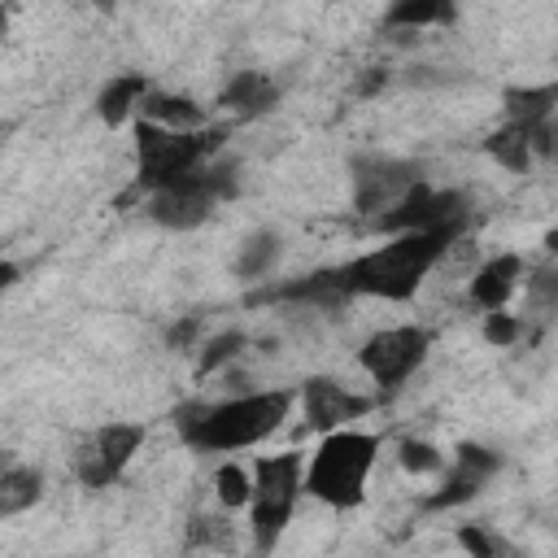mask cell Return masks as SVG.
Returning a JSON list of instances; mask_svg holds the SVG:
<instances>
[{"mask_svg": "<svg viewBox=\"0 0 558 558\" xmlns=\"http://www.w3.org/2000/svg\"><path fill=\"white\" fill-rule=\"evenodd\" d=\"M240 349H244V336H240V331H222V336H214V340L205 344V353H201V375H205V371H218V366L231 362Z\"/></svg>", "mask_w": 558, "mask_h": 558, "instance_id": "24", "label": "cell"}, {"mask_svg": "<svg viewBox=\"0 0 558 558\" xmlns=\"http://www.w3.org/2000/svg\"><path fill=\"white\" fill-rule=\"evenodd\" d=\"M301 466L305 458L301 453H270V458H257L248 466L253 475V493H248V527H253V545L266 554L279 545L292 510H296V497H301Z\"/></svg>", "mask_w": 558, "mask_h": 558, "instance_id": "5", "label": "cell"}, {"mask_svg": "<svg viewBox=\"0 0 558 558\" xmlns=\"http://www.w3.org/2000/svg\"><path fill=\"white\" fill-rule=\"evenodd\" d=\"M349 183H353V209L366 218H379L423 183V166L384 157V153H362L349 166Z\"/></svg>", "mask_w": 558, "mask_h": 558, "instance_id": "7", "label": "cell"}, {"mask_svg": "<svg viewBox=\"0 0 558 558\" xmlns=\"http://www.w3.org/2000/svg\"><path fill=\"white\" fill-rule=\"evenodd\" d=\"M458 541H462V545H466V549H471L475 558H493V554H510V549H506V545H501V541H497L493 532H480V527H462V532H458Z\"/></svg>", "mask_w": 558, "mask_h": 558, "instance_id": "27", "label": "cell"}, {"mask_svg": "<svg viewBox=\"0 0 558 558\" xmlns=\"http://www.w3.org/2000/svg\"><path fill=\"white\" fill-rule=\"evenodd\" d=\"M275 100H279V87H275V78L262 74V70H240V74L222 87V96H218V105L231 109V113H240V118H257V113L275 109Z\"/></svg>", "mask_w": 558, "mask_h": 558, "instance_id": "16", "label": "cell"}, {"mask_svg": "<svg viewBox=\"0 0 558 558\" xmlns=\"http://www.w3.org/2000/svg\"><path fill=\"white\" fill-rule=\"evenodd\" d=\"M327 4H336V0H327Z\"/></svg>", "mask_w": 558, "mask_h": 558, "instance_id": "30", "label": "cell"}, {"mask_svg": "<svg viewBox=\"0 0 558 558\" xmlns=\"http://www.w3.org/2000/svg\"><path fill=\"white\" fill-rule=\"evenodd\" d=\"M214 488H218L222 510H240V506H248L253 475H248V466H240V462H222L218 475H214Z\"/></svg>", "mask_w": 558, "mask_h": 558, "instance_id": "22", "label": "cell"}, {"mask_svg": "<svg viewBox=\"0 0 558 558\" xmlns=\"http://www.w3.org/2000/svg\"><path fill=\"white\" fill-rule=\"evenodd\" d=\"M462 240V235H458ZM453 240L440 231H392L388 244L357 253L353 262H344L336 275L344 296H384V301H410L418 292V283L436 270L440 253Z\"/></svg>", "mask_w": 558, "mask_h": 558, "instance_id": "1", "label": "cell"}, {"mask_svg": "<svg viewBox=\"0 0 558 558\" xmlns=\"http://www.w3.org/2000/svg\"><path fill=\"white\" fill-rule=\"evenodd\" d=\"M279 235L275 231H257V235H248L244 240V248H240V257H235V275L240 279H257L262 270H270V262L279 257Z\"/></svg>", "mask_w": 558, "mask_h": 558, "instance_id": "21", "label": "cell"}, {"mask_svg": "<svg viewBox=\"0 0 558 558\" xmlns=\"http://www.w3.org/2000/svg\"><path fill=\"white\" fill-rule=\"evenodd\" d=\"M144 92H148V78H144V74H118V78H109V83L100 87V96H96L100 122H105V126H122V122L135 113V105H140Z\"/></svg>", "mask_w": 558, "mask_h": 558, "instance_id": "18", "label": "cell"}, {"mask_svg": "<svg viewBox=\"0 0 558 558\" xmlns=\"http://www.w3.org/2000/svg\"><path fill=\"white\" fill-rule=\"evenodd\" d=\"M371 405H375L371 397H362V392L344 388V384H340V379H331V375H314V379H305V384H301V410H305V423H310L314 432L349 427V423H353V418H362Z\"/></svg>", "mask_w": 558, "mask_h": 558, "instance_id": "11", "label": "cell"}, {"mask_svg": "<svg viewBox=\"0 0 558 558\" xmlns=\"http://www.w3.org/2000/svg\"><path fill=\"white\" fill-rule=\"evenodd\" d=\"M135 113L144 122H157V126H170V131H196L205 126V105H196L192 96H179V92H144Z\"/></svg>", "mask_w": 558, "mask_h": 558, "instance_id": "15", "label": "cell"}, {"mask_svg": "<svg viewBox=\"0 0 558 558\" xmlns=\"http://www.w3.org/2000/svg\"><path fill=\"white\" fill-rule=\"evenodd\" d=\"M375 458H379V436L353 432V427H331V432H323L314 458L301 466V493L318 497L331 510H349L362 501Z\"/></svg>", "mask_w": 558, "mask_h": 558, "instance_id": "3", "label": "cell"}, {"mask_svg": "<svg viewBox=\"0 0 558 558\" xmlns=\"http://www.w3.org/2000/svg\"><path fill=\"white\" fill-rule=\"evenodd\" d=\"M292 401H296L292 388H262V392L227 397L218 405H187L179 414V436L201 453L248 449L283 427Z\"/></svg>", "mask_w": 558, "mask_h": 558, "instance_id": "2", "label": "cell"}, {"mask_svg": "<svg viewBox=\"0 0 558 558\" xmlns=\"http://www.w3.org/2000/svg\"><path fill=\"white\" fill-rule=\"evenodd\" d=\"M140 445H144V427L140 423H105V427H96L78 449V462H74L78 480L87 488L113 484L126 471V462L140 453Z\"/></svg>", "mask_w": 558, "mask_h": 558, "instance_id": "10", "label": "cell"}, {"mask_svg": "<svg viewBox=\"0 0 558 558\" xmlns=\"http://www.w3.org/2000/svg\"><path fill=\"white\" fill-rule=\"evenodd\" d=\"M554 105H558V87L554 83H545V87H510L506 92V122H519L532 135V153H549L554 148V131H549Z\"/></svg>", "mask_w": 558, "mask_h": 558, "instance_id": "13", "label": "cell"}, {"mask_svg": "<svg viewBox=\"0 0 558 558\" xmlns=\"http://www.w3.org/2000/svg\"><path fill=\"white\" fill-rule=\"evenodd\" d=\"M13 279H17V266H13V262H0V292H4Z\"/></svg>", "mask_w": 558, "mask_h": 558, "instance_id": "28", "label": "cell"}, {"mask_svg": "<svg viewBox=\"0 0 558 558\" xmlns=\"http://www.w3.org/2000/svg\"><path fill=\"white\" fill-rule=\"evenodd\" d=\"M519 279H523V257H519V253H497V257H488V262L471 275V301H475L484 314H488V310H501V305L514 296Z\"/></svg>", "mask_w": 558, "mask_h": 558, "instance_id": "14", "label": "cell"}, {"mask_svg": "<svg viewBox=\"0 0 558 558\" xmlns=\"http://www.w3.org/2000/svg\"><path fill=\"white\" fill-rule=\"evenodd\" d=\"M497 466H501V453H493V449H484V445H462V449L453 453V466H449L440 493H432L427 506H432V510H449V506L471 501V497L497 475Z\"/></svg>", "mask_w": 558, "mask_h": 558, "instance_id": "12", "label": "cell"}, {"mask_svg": "<svg viewBox=\"0 0 558 558\" xmlns=\"http://www.w3.org/2000/svg\"><path fill=\"white\" fill-rule=\"evenodd\" d=\"M231 187H235L231 166L209 157L192 174H183L174 183H161V187H148V218L170 227V231H192L214 214V205L222 196H231Z\"/></svg>", "mask_w": 558, "mask_h": 558, "instance_id": "6", "label": "cell"}, {"mask_svg": "<svg viewBox=\"0 0 558 558\" xmlns=\"http://www.w3.org/2000/svg\"><path fill=\"white\" fill-rule=\"evenodd\" d=\"M39 493H44V475H39V471L13 466V462L0 466V519L31 510V506L39 501Z\"/></svg>", "mask_w": 558, "mask_h": 558, "instance_id": "19", "label": "cell"}, {"mask_svg": "<svg viewBox=\"0 0 558 558\" xmlns=\"http://www.w3.org/2000/svg\"><path fill=\"white\" fill-rule=\"evenodd\" d=\"M222 126H196V131H170L157 122H135V161H140V187H161L196 166H205L222 148Z\"/></svg>", "mask_w": 558, "mask_h": 558, "instance_id": "4", "label": "cell"}, {"mask_svg": "<svg viewBox=\"0 0 558 558\" xmlns=\"http://www.w3.org/2000/svg\"><path fill=\"white\" fill-rule=\"evenodd\" d=\"M488 153H493V161H501L506 170L523 174L527 161H532V135H527L519 122H506V126H497V131L488 135Z\"/></svg>", "mask_w": 558, "mask_h": 558, "instance_id": "20", "label": "cell"}, {"mask_svg": "<svg viewBox=\"0 0 558 558\" xmlns=\"http://www.w3.org/2000/svg\"><path fill=\"white\" fill-rule=\"evenodd\" d=\"M519 331H523L519 318H510V314H501V310H488V318H484V336H488L493 344H514Z\"/></svg>", "mask_w": 558, "mask_h": 558, "instance_id": "26", "label": "cell"}, {"mask_svg": "<svg viewBox=\"0 0 558 558\" xmlns=\"http://www.w3.org/2000/svg\"><path fill=\"white\" fill-rule=\"evenodd\" d=\"M427 349H432L427 327L401 323V327L375 331V336L357 349V366H362L379 388H401V384L418 371V362L427 357Z\"/></svg>", "mask_w": 558, "mask_h": 558, "instance_id": "8", "label": "cell"}, {"mask_svg": "<svg viewBox=\"0 0 558 558\" xmlns=\"http://www.w3.org/2000/svg\"><path fill=\"white\" fill-rule=\"evenodd\" d=\"M231 519L227 514H196V523H192V545L196 549H227L231 545Z\"/></svg>", "mask_w": 558, "mask_h": 558, "instance_id": "23", "label": "cell"}, {"mask_svg": "<svg viewBox=\"0 0 558 558\" xmlns=\"http://www.w3.org/2000/svg\"><path fill=\"white\" fill-rule=\"evenodd\" d=\"M471 205L462 192H436L427 183H418L401 205H392L388 214L375 218L379 231H440L449 240H458L466 231Z\"/></svg>", "mask_w": 558, "mask_h": 558, "instance_id": "9", "label": "cell"}, {"mask_svg": "<svg viewBox=\"0 0 558 558\" xmlns=\"http://www.w3.org/2000/svg\"><path fill=\"white\" fill-rule=\"evenodd\" d=\"M401 466L414 471V475H427V471H440L445 458L427 440H401Z\"/></svg>", "mask_w": 558, "mask_h": 558, "instance_id": "25", "label": "cell"}, {"mask_svg": "<svg viewBox=\"0 0 558 558\" xmlns=\"http://www.w3.org/2000/svg\"><path fill=\"white\" fill-rule=\"evenodd\" d=\"M458 17V0H392L384 13L388 31H418V26H449Z\"/></svg>", "mask_w": 558, "mask_h": 558, "instance_id": "17", "label": "cell"}, {"mask_svg": "<svg viewBox=\"0 0 558 558\" xmlns=\"http://www.w3.org/2000/svg\"><path fill=\"white\" fill-rule=\"evenodd\" d=\"M96 4H113V0H96Z\"/></svg>", "mask_w": 558, "mask_h": 558, "instance_id": "29", "label": "cell"}]
</instances>
